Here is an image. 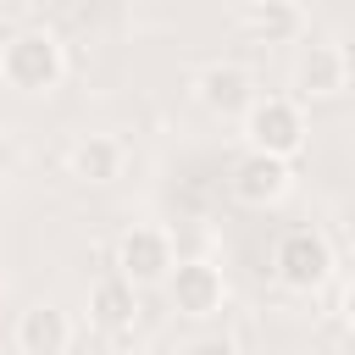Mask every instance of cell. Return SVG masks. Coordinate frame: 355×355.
<instances>
[{"label":"cell","mask_w":355,"mask_h":355,"mask_svg":"<svg viewBox=\"0 0 355 355\" xmlns=\"http://www.w3.org/2000/svg\"><path fill=\"white\" fill-rule=\"evenodd\" d=\"M67 72V55H61V39L44 33V28H22L0 44V83L17 89V94H50Z\"/></svg>","instance_id":"6da1fadb"},{"label":"cell","mask_w":355,"mask_h":355,"mask_svg":"<svg viewBox=\"0 0 355 355\" xmlns=\"http://www.w3.org/2000/svg\"><path fill=\"white\" fill-rule=\"evenodd\" d=\"M239 122H244V150H266L283 161H294L305 150V133H311L294 94H255Z\"/></svg>","instance_id":"7a4b0ae2"},{"label":"cell","mask_w":355,"mask_h":355,"mask_svg":"<svg viewBox=\"0 0 355 355\" xmlns=\"http://www.w3.org/2000/svg\"><path fill=\"white\" fill-rule=\"evenodd\" d=\"M272 272H277L283 288L316 294V288L333 277V244H327L316 227H288V233L272 244Z\"/></svg>","instance_id":"3957f363"},{"label":"cell","mask_w":355,"mask_h":355,"mask_svg":"<svg viewBox=\"0 0 355 355\" xmlns=\"http://www.w3.org/2000/svg\"><path fill=\"white\" fill-rule=\"evenodd\" d=\"M288 83H294V100H333L349 83V55L327 39H311V44H300V55L288 67Z\"/></svg>","instance_id":"277c9868"},{"label":"cell","mask_w":355,"mask_h":355,"mask_svg":"<svg viewBox=\"0 0 355 355\" xmlns=\"http://www.w3.org/2000/svg\"><path fill=\"white\" fill-rule=\"evenodd\" d=\"M178 250H172V233L166 227H128L116 239V272L133 283V288H150V283H166Z\"/></svg>","instance_id":"5b68a950"},{"label":"cell","mask_w":355,"mask_h":355,"mask_svg":"<svg viewBox=\"0 0 355 355\" xmlns=\"http://www.w3.org/2000/svg\"><path fill=\"white\" fill-rule=\"evenodd\" d=\"M166 300H172L178 316L205 322V316H216V311L227 305V283H222V272H216L211 261H172V272H166Z\"/></svg>","instance_id":"8992f818"},{"label":"cell","mask_w":355,"mask_h":355,"mask_svg":"<svg viewBox=\"0 0 355 355\" xmlns=\"http://www.w3.org/2000/svg\"><path fill=\"white\" fill-rule=\"evenodd\" d=\"M288 183H294L288 161H283V155H266V150H244V155L233 161V172H227L233 200H244V205H255V211L277 205V200L288 194Z\"/></svg>","instance_id":"52a82bcc"},{"label":"cell","mask_w":355,"mask_h":355,"mask_svg":"<svg viewBox=\"0 0 355 355\" xmlns=\"http://www.w3.org/2000/svg\"><path fill=\"white\" fill-rule=\"evenodd\" d=\"M194 100H200L211 116H244L250 100H255V78H250L239 61H211V67L194 78Z\"/></svg>","instance_id":"ba28073f"},{"label":"cell","mask_w":355,"mask_h":355,"mask_svg":"<svg viewBox=\"0 0 355 355\" xmlns=\"http://www.w3.org/2000/svg\"><path fill=\"white\" fill-rule=\"evenodd\" d=\"M17 349L22 355H67L72 349V316L61 305H50V300L28 305L17 316Z\"/></svg>","instance_id":"9c48e42d"},{"label":"cell","mask_w":355,"mask_h":355,"mask_svg":"<svg viewBox=\"0 0 355 355\" xmlns=\"http://www.w3.org/2000/svg\"><path fill=\"white\" fill-rule=\"evenodd\" d=\"M239 22H244V33L261 39V44H294V39H305V11H300V0H250V6L239 11Z\"/></svg>","instance_id":"30bf717a"},{"label":"cell","mask_w":355,"mask_h":355,"mask_svg":"<svg viewBox=\"0 0 355 355\" xmlns=\"http://www.w3.org/2000/svg\"><path fill=\"white\" fill-rule=\"evenodd\" d=\"M133 311H139V288L122 272H111V277H100L89 288V322L100 333H128L133 327Z\"/></svg>","instance_id":"8fae6325"},{"label":"cell","mask_w":355,"mask_h":355,"mask_svg":"<svg viewBox=\"0 0 355 355\" xmlns=\"http://www.w3.org/2000/svg\"><path fill=\"white\" fill-rule=\"evenodd\" d=\"M122 161H128L122 139H111V133H89L72 144V178H83V183H116Z\"/></svg>","instance_id":"7c38bea8"},{"label":"cell","mask_w":355,"mask_h":355,"mask_svg":"<svg viewBox=\"0 0 355 355\" xmlns=\"http://www.w3.org/2000/svg\"><path fill=\"white\" fill-rule=\"evenodd\" d=\"M183 355H239V344L233 338H194Z\"/></svg>","instance_id":"4fadbf2b"},{"label":"cell","mask_w":355,"mask_h":355,"mask_svg":"<svg viewBox=\"0 0 355 355\" xmlns=\"http://www.w3.org/2000/svg\"><path fill=\"white\" fill-rule=\"evenodd\" d=\"M338 311H344V327L355 333V277L344 283V300H338Z\"/></svg>","instance_id":"5bb4252c"},{"label":"cell","mask_w":355,"mask_h":355,"mask_svg":"<svg viewBox=\"0 0 355 355\" xmlns=\"http://www.w3.org/2000/svg\"><path fill=\"white\" fill-rule=\"evenodd\" d=\"M105 355H144V349H139V344H111Z\"/></svg>","instance_id":"9a60e30c"}]
</instances>
